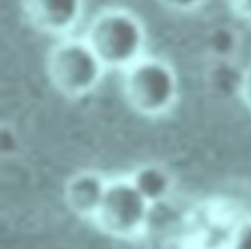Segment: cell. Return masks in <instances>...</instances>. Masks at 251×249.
<instances>
[{"label": "cell", "mask_w": 251, "mask_h": 249, "mask_svg": "<svg viewBox=\"0 0 251 249\" xmlns=\"http://www.w3.org/2000/svg\"><path fill=\"white\" fill-rule=\"evenodd\" d=\"M84 39L106 69L126 71L145 57V27L139 18L126 8H108L96 14Z\"/></svg>", "instance_id": "6da1fadb"}, {"label": "cell", "mask_w": 251, "mask_h": 249, "mask_svg": "<svg viewBox=\"0 0 251 249\" xmlns=\"http://www.w3.org/2000/svg\"><path fill=\"white\" fill-rule=\"evenodd\" d=\"M127 104L143 116H161L169 112L178 96L175 69L157 57H141L124 71L122 80Z\"/></svg>", "instance_id": "7a4b0ae2"}, {"label": "cell", "mask_w": 251, "mask_h": 249, "mask_svg": "<svg viewBox=\"0 0 251 249\" xmlns=\"http://www.w3.org/2000/svg\"><path fill=\"white\" fill-rule=\"evenodd\" d=\"M45 67L53 86L69 98L90 94L100 84L106 69L84 37L59 41L49 51Z\"/></svg>", "instance_id": "3957f363"}, {"label": "cell", "mask_w": 251, "mask_h": 249, "mask_svg": "<svg viewBox=\"0 0 251 249\" xmlns=\"http://www.w3.org/2000/svg\"><path fill=\"white\" fill-rule=\"evenodd\" d=\"M151 204L135 188L129 176L114 178L108 184L102 206L94 218L96 225L114 237H135L149 222Z\"/></svg>", "instance_id": "277c9868"}, {"label": "cell", "mask_w": 251, "mask_h": 249, "mask_svg": "<svg viewBox=\"0 0 251 249\" xmlns=\"http://www.w3.org/2000/svg\"><path fill=\"white\" fill-rule=\"evenodd\" d=\"M24 8L39 31L65 35L80 20L82 0H24Z\"/></svg>", "instance_id": "5b68a950"}, {"label": "cell", "mask_w": 251, "mask_h": 249, "mask_svg": "<svg viewBox=\"0 0 251 249\" xmlns=\"http://www.w3.org/2000/svg\"><path fill=\"white\" fill-rule=\"evenodd\" d=\"M108 184L110 180H106L100 173L80 171L69 178L65 186V200L76 216L94 220L106 196Z\"/></svg>", "instance_id": "8992f818"}, {"label": "cell", "mask_w": 251, "mask_h": 249, "mask_svg": "<svg viewBox=\"0 0 251 249\" xmlns=\"http://www.w3.org/2000/svg\"><path fill=\"white\" fill-rule=\"evenodd\" d=\"M129 178L151 206L165 200L173 188V178L169 171L161 165H143L135 169Z\"/></svg>", "instance_id": "52a82bcc"}, {"label": "cell", "mask_w": 251, "mask_h": 249, "mask_svg": "<svg viewBox=\"0 0 251 249\" xmlns=\"http://www.w3.org/2000/svg\"><path fill=\"white\" fill-rule=\"evenodd\" d=\"M229 249H251V218H245L233 229Z\"/></svg>", "instance_id": "ba28073f"}, {"label": "cell", "mask_w": 251, "mask_h": 249, "mask_svg": "<svg viewBox=\"0 0 251 249\" xmlns=\"http://www.w3.org/2000/svg\"><path fill=\"white\" fill-rule=\"evenodd\" d=\"M161 4L173 12H190L202 4V0H161Z\"/></svg>", "instance_id": "9c48e42d"}, {"label": "cell", "mask_w": 251, "mask_h": 249, "mask_svg": "<svg viewBox=\"0 0 251 249\" xmlns=\"http://www.w3.org/2000/svg\"><path fill=\"white\" fill-rule=\"evenodd\" d=\"M239 92H241V98L243 102L251 108V65L245 69L243 76H241V86H239Z\"/></svg>", "instance_id": "30bf717a"}, {"label": "cell", "mask_w": 251, "mask_h": 249, "mask_svg": "<svg viewBox=\"0 0 251 249\" xmlns=\"http://www.w3.org/2000/svg\"><path fill=\"white\" fill-rule=\"evenodd\" d=\"M227 2H229V8L237 16L251 20V0H227Z\"/></svg>", "instance_id": "8fae6325"}]
</instances>
